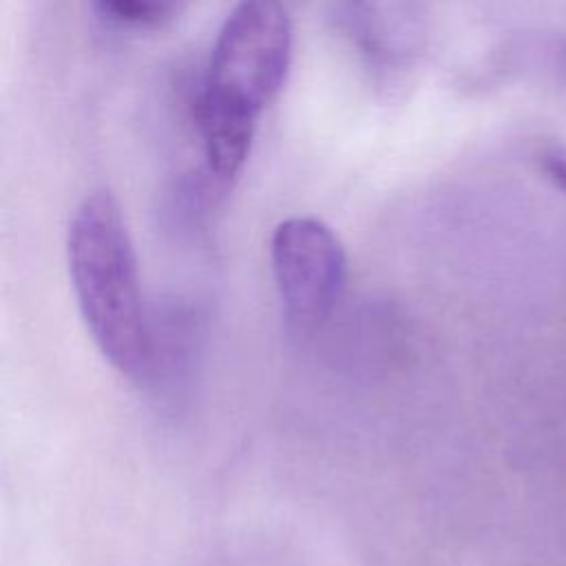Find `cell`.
Masks as SVG:
<instances>
[{
    "mask_svg": "<svg viewBox=\"0 0 566 566\" xmlns=\"http://www.w3.org/2000/svg\"><path fill=\"white\" fill-rule=\"evenodd\" d=\"M336 24L374 62L394 60V42L387 35L382 0H332Z\"/></svg>",
    "mask_w": 566,
    "mask_h": 566,
    "instance_id": "obj_5",
    "label": "cell"
},
{
    "mask_svg": "<svg viewBox=\"0 0 566 566\" xmlns=\"http://www.w3.org/2000/svg\"><path fill=\"white\" fill-rule=\"evenodd\" d=\"M292 62V20L281 0H241L226 18L203 93L261 115L281 93Z\"/></svg>",
    "mask_w": 566,
    "mask_h": 566,
    "instance_id": "obj_2",
    "label": "cell"
},
{
    "mask_svg": "<svg viewBox=\"0 0 566 566\" xmlns=\"http://www.w3.org/2000/svg\"><path fill=\"white\" fill-rule=\"evenodd\" d=\"M542 170L546 172V177L566 192V157L557 155V153H546L542 155Z\"/></svg>",
    "mask_w": 566,
    "mask_h": 566,
    "instance_id": "obj_8",
    "label": "cell"
},
{
    "mask_svg": "<svg viewBox=\"0 0 566 566\" xmlns=\"http://www.w3.org/2000/svg\"><path fill=\"white\" fill-rule=\"evenodd\" d=\"M66 261L80 314L97 349L117 371L146 382L153 310L144 303L135 248L111 192H91L75 208Z\"/></svg>",
    "mask_w": 566,
    "mask_h": 566,
    "instance_id": "obj_1",
    "label": "cell"
},
{
    "mask_svg": "<svg viewBox=\"0 0 566 566\" xmlns=\"http://www.w3.org/2000/svg\"><path fill=\"white\" fill-rule=\"evenodd\" d=\"M270 261L287 327L298 336L314 332L345 287L347 254L340 239L316 217H287L272 232Z\"/></svg>",
    "mask_w": 566,
    "mask_h": 566,
    "instance_id": "obj_3",
    "label": "cell"
},
{
    "mask_svg": "<svg viewBox=\"0 0 566 566\" xmlns=\"http://www.w3.org/2000/svg\"><path fill=\"white\" fill-rule=\"evenodd\" d=\"M539 69L557 84L566 86V35L553 38L539 49Z\"/></svg>",
    "mask_w": 566,
    "mask_h": 566,
    "instance_id": "obj_7",
    "label": "cell"
},
{
    "mask_svg": "<svg viewBox=\"0 0 566 566\" xmlns=\"http://www.w3.org/2000/svg\"><path fill=\"white\" fill-rule=\"evenodd\" d=\"M192 113L203 144L206 175L219 188H228L245 166L259 117L203 91L197 93Z\"/></svg>",
    "mask_w": 566,
    "mask_h": 566,
    "instance_id": "obj_4",
    "label": "cell"
},
{
    "mask_svg": "<svg viewBox=\"0 0 566 566\" xmlns=\"http://www.w3.org/2000/svg\"><path fill=\"white\" fill-rule=\"evenodd\" d=\"M97 11L130 29L155 31L172 24L188 7L190 0H93Z\"/></svg>",
    "mask_w": 566,
    "mask_h": 566,
    "instance_id": "obj_6",
    "label": "cell"
}]
</instances>
